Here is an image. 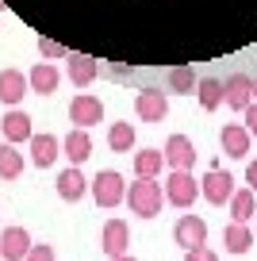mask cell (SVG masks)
<instances>
[{
  "mask_svg": "<svg viewBox=\"0 0 257 261\" xmlns=\"http://www.w3.org/2000/svg\"><path fill=\"white\" fill-rule=\"evenodd\" d=\"M127 207H131V215H138V219H153V215L165 207V188H161L158 180L138 177L135 185H127Z\"/></svg>",
  "mask_w": 257,
  "mask_h": 261,
  "instance_id": "6da1fadb",
  "label": "cell"
},
{
  "mask_svg": "<svg viewBox=\"0 0 257 261\" xmlns=\"http://www.w3.org/2000/svg\"><path fill=\"white\" fill-rule=\"evenodd\" d=\"M89 188H92V200H96L100 207L127 204V185H123V173H115V169H100Z\"/></svg>",
  "mask_w": 257,
  "mask_h": 261,
  "instance_id": "7a4b0ae2",
  "label": "cell"
},
{
  "mask_svg": "<svg viewBox=\"0 0 257 261\" xmlns=\"http://www.w3.org/2000/svg\"><path fill=\"white\" fill-rule=\"evenodd\" d=\"M196 196H200V185H196L192 169H173L165 177V200L173 207H192Z\"/></svg>",
  "mask_w": 257,
  "mask_h": 261,
  "instance_id": "3957f363",
  "label": "cell"
},
{
  "mask_svg": "<svg viewBox=\"0 0 257 261\" xmlns=\"http://www.w3.org/2000/svg\"><path fill=\"white\" fill-rule=\"evenodd\" d=\"M200 196L208 200V204H215V207L230 204V196H234V177H230L226 169H219V165H211V169L203 173V180H200Z\"/></svg>",
  "mask_w": 257,
  "mask_h": 261,
  "instance_id": "277c9868",
  "label": "cell"
},
{
  "mask_svg": "<svg viewBox=\"0 0 257 261\" xmlns=\"http://www.w3.org/2000/svg\"><path fill=\"white\" fill-rule=\"evenodd\" d=\"M69 123H77L81 130H89V127H96V123H104V100L92 96V92L73 96V104H69Z\"/></svg>",
  "mask_w": 257,
  "mask_h": 261,
  "instance_id": "5b68a950",
  "label": "cell"
},
{
  "mask_svg": "<svg viewBox=\"0 0 257 261\" xmlns=\"http://www.w3.org/2000/svg\"><path fill=\"white\" fill-rule=\"evenodd\" d=\"M223 104L230 108V112H246L249 104H253V77L246 73H230L223 81Z\"/></svg>",
  "mask_w": 257,
  "mask_h": 261,
  "instance_id": "8992f818",
  "label": "cell"
},
{
  "mask_svg": "<svg viewBox=\"0 0 257 261\" xmlns=\"http://www.w3.org/2000/svg\"><path fill=\"white\" fill-rule=\"evenodd\" d=\"M173 238H177V246H185V253L200 250V246H208V223L200 215H181L173 227Z\"/></svg>",
  "mask_w": 257,
  "mask_h": 261,
  "instance_id": "52a82bcc",
  "label": "cell"
},
{
  "mask_svg": "<svg viewBox=\"0 0 257 261\" xmlns=\"http://www.w3.org/2000/svg\"><path fill=\"white\" fill-rule=\"evenodd\" d=\"M135 115L142 123H161L169 115V100H165V92L161 89H142L135 96Z\"/></svg>",
  "mask_w": 257,
  "mask_h": 261,
  "instance_id": "ba28073f",
  "label": "cell"
},
{
  "mask_svg": "<svg viewBox=\"0 0 257 261\" xmlns=\"http://www.w3.org/2000/svg\"><path fill=\"white\" fill-rule=\"evenodd\" d=\"M249 142H253V135L246 130V123H226L219 130V146L226 158H249Z\"/></svg>",
  "mask_w": 257,
  "mask_h": 261,
  "instance_id": "9c48e42d",
  "label": "cell"
},
{
  "mask_svg": "<svg viewBox=\"0 0 257 261\" xmlns=\"http://www.w3.org/2000/svg\"><path fill=\"white\" fill-rule=\"evenodd\" d=\"M31 234L23 227H4L0 234V257L4 261H27V250H31Z\"/></svg>",
  "mask_w": 257,
  "mask_h": 261,
  "instance_id": "30bf717a",
  "label": "cell"
},
{
  "mask_svg": "<svg viewBox=\"0 0 257 261\" xmlns=\"http://www.w3.org/2000/svg\"><path fill=\"white\" fill-rule=\"evenodd\" d=\"M100 246H104L108 257H119V253H127V246H131L127 219H108L104 230H100Z\"/></svg>",
  "mask_w": 257,
  "mask_h": 261,
  "instance_id": "8fae6325",
  "label": "cell"
},
{
  "mask_svg": "<svg viewBox=\"0 0 257 261\" xmlns=\"http://www.w3.org/2000/svg\"><path fill=\"white\" fill-rule=\"evenodd\" d=\"M0 130H4V142H12V146H16V142H31V115L27 112H19V108H8V112H4V119H0Z\"/></svg>",
  "mask_w": 257,
  "mask_h": 261,
  "instance_id": "7c38bea8",
  "label": "cell"
},
{
  "mask_svg": "<svg viewBox=\"0 0 257 261\" xmlns=\"http://www.w3.org/2000/svg\"><path fill=\"white\" fill-rule=\"evenodd\" d=\"M165 165H173V169H192L196 165V146L188 135H169L165 142Z\"/></svg>",
  "mask_w": 257,
  "mask_h": 261,
  "instance_id": "4fadbf2b",
  "label": "cell"
},
{
  "mask_svg": "<svg viewBox=\"0 0 257 261\" xmlns=\"http://www.w3.org/2000/svg\"><path fill=\"white\" fill-rule=\"evenodd\" d=\"M58 196H62L65 204H77L81 196L89 192V180H85V173H81V165H69V169H62L58 173Z\"/></svg>",
  "mask_w": 257,
  "mask_h": 261,
  "instance_id": "5bb4252c",
  "label": "cell"
},
{
  "mask_svg": "<svg viewBox=\"0 0 257 261\" xmlns=\"http://www.w3.org/2000/svg\"><path fill=\"white\" fill-rule=\"evenodd\" d=\"M27 92H31L27 73H19V69H4V73H0V100H4L8 108H16Z\"/></svg>",
  "mask_w": 257,
  "mask_h": 261,
  "instance_id": "9a60e30c",
  "label": "cell"
},
{
  "mask_svg": "<svg viewBox=\"0 0 257 261\" xmlns=\"http://www.w3.org/2000/svg\"><path fill=\"white\" fill-rule=\"evenodd\" d=\"M58 158H62V142L54 135H31V162L39 169H50Z\"/></svg>",
  "mask_w": 257,
  "mask_h": 261,
  "instance_id": "2e32d148",
  "label": "cell"
},
{
  "mask_svg": "<svg viewBox=\"0 0 257 261\" xmlns=\"http://www.w3.org/2000/svg\"><path fill=\"white\" fill-rule=\"evenodd\" d=\"M62 154L69 158V165H81V162H89V158H92V139H89V130L73 127L69 135H65V142H62Z\"/></svg>",
  "mask_w": 257,
  "mask_h": 261,
  "instance_id": "e0dca14e",
  "label": "cell"
},
{
  "mask_svg": "<svg viewBox=\"0 0 257 261\" xmlns=\"http://www.w3.org/2000/svg\"><path fill=\"white\" fill-rule=\"evenodd\" d=\"M65 73H69V81L77 85V89H85V85L96 81L100 65H96V58H89V54H69V65H65Z\"/></svg>",
  "mask_w": 257,
  "mask_h": 261,
  "instance_id": "ac0fdd59",
  "label": "cell"
},
{
  "mask_svg": "<svg viewBox=\"0 0 257 261\" xmlns=\"http://www.w3.org/2000/svg\"><path fill=\"white\" fill-rule=\"evenodd\" d=\"M58 81H62V73H58L50 62H39L31 73H27V85H31V92H39V96H50V92L58 89Z\"/></svg>",
  "mask_w": 257,
  "mask_h": 261,
  "instance_id": "d6986e66",
  "label": "cell"
},
{
  "mask_svg": "<svg viewBox=\"0 0 257 261\" xmlns=\"http://www.w3.org/2000/svg\"><path fill=\"white\" fill-rule=\"evenodd\" d=\"M223 246H226V253H246L249 246H253V230H249L246 223H226L223 227Z\"/></svg>",
  "mask_w": 257,
  "mask_h": 261,
  "instance_id": "ffe728a7",
  "label": "cell"
},
{
  "mask_svg": "<svg viewBox=\"0 0 257 261\" xmlns=\"http://www.w3.org/2000/svg\"><path fill=\"white\" fill-rule=\"evenodd\" d=\"M161 169H165V154H161V150H138L135 154V177L153 180Z\"/></svg>",
  "mask_w": 257,
  "mask_h": 261,
  "instance_id": "44dd1931",
  "label": "cell"
},
{
  "mask_svg": "<svg viewBox=\"0 0 257 261\" xmlns=\"http://www.w3.org/2000/svg\"><path fill=\"white\" fill-rule=\"evenodd\" d=\"M108 146L115 154H131L135 150V123H112L108 127Z\"/></svg>",
  "mask_w": 257,
  "mask_h": 261,
  "instance_id": "7402d4cb",
  "label": "cell"
},
{
  "mask_svg": "<svg viewBox=\"0 0 257 261\" xmlns=\"http://www.w3.org/2000/svg\"><path fill=\"white\" fill-rule=\"evenodd\" d=\"M253 212H257L253 188H234V196H230V215H234V223H249V219H253Z\"/></svg>",
  "mask_w": 257,
  "mask_h": 261,
  "instance_id": "603a6c76",
  "label": "cell"
},
{
  "mask_svg": "<svg viewBox=\"0 0 257 261\" xmlns=\"http://www.w3.org/2000/svg\"><path fill=\"white\" fill-rule=\"evenodd\" d=\"M196 96H200L203 112H215V108L223 104V81H219V77H203V81L196 85Z\"/></svg>",
  "mask_w": 257,
  "mask_h": 261,
  "instance_id": "cb8c5ba5",
  "label": "cell"
},
{
  "mask_svg": "<svg viewBox=\"0 0 257 261\" xmlns=\"http://www.w3.org/2000/svg\"><path fill=\"white\" fill-rule=\"evenodd\" d=\"M23 154H19L16 146H12V142H4V146H0V177L4 180H16L19 173H23Z\"/></svg>",
  "mask_w": 257,
  "mask_h": 261,
  "instance_id": "d4e9b609",
  "label": "cell"
},
{
  "mask_svg": "<svg viewBox=\"0 0 257 261\" xmlns=\"http://www.w3.org/2000/svg\"><path fill=\"white\" fill-rule=\"evenodd\" d=\"M169 89L173 92H196V73L188 65H177V69L169 73Z\"/></svg>",
  "mask_w": 257,
  "mask_h": 261,
  "instance_id": "484cf974",
  "label": "cell"
},
{
  "mask_svg": "<svg viewBox=\"0 0 257 261\" xmlns=\"http://www.w3.org/2000/svg\"><path fill=\"white\" fill-rule=\"evenodd\" d=\"M39 54L42 58H69V50H65L62 42H54V39H39Z\"/></svg>",
  "mask_w": 257,
  "mask_h": 261,
  "instance_id": "4316f807",
  "label": "cell"
},
{
  "mask_svg": "<svg viewBox=\"0 0 257 261\" xmlns=\"http://www.w3.org/2000/svg\"><path fill=\"white\" fill-rule=\"evenodd\" d=\"M27 261H54V246H46V242L31 246V250H27Z\"/></svg>",
  "mask_w": 257,
  "mask_h": 261,
  "instance_id": "83f0119b",
  "label": "cell"
},
{
  "mask_svg": "<svg viewBox=\"0 0 257 261\" xmlns=\"http://www.w3.org/2000/svg\"><path fill=\"white\" fill-rule=\"evenodd\" d=\"M185 261H219V253H215V250H208V246H200V250H188V253H185Z\"/></svg>",
  "mask_w": 257,
  "mask_h": 261,
  "instance_id": "f1b7e54d",
  "label": "cell"
},
{
  "mask_svg": "<svg viewBox=\"0 0 257 261\" xmlns=\"http://www.w3.org/2000/svg\"><path fill=\"white\" fill-rule=\"evenodd\" d=\"M242 123H246V130H249V135L257 139V104H249L246 112H242Z\"/></svg>",
  "mask_w": 257,
  "mask_h": 261,
  "instance_id": "f546056e",
  "label": "cell"
},
{
  "mask_svg": "<svg viewBox=\"0 0 257 261\" xmlns=\"http://www.w3.org/2000/svg\"><path fill=\"white\" fill-rule=\"evenodd\" d=\"M246 180H249V188L257 192V162H249V165H246Z\"/></svg>",
  "mask_w": 257,
  "mask_h": 261,
  "instance_id": "4dcf8cb0",
  "label": "cell"
},
{
  "mask_svg": "<svg viewBox=\"0 0 257 261\" xmlns=\"http://www.w3.org/2000/svg\"><path fill=\"white\" fill-rule=\"evenodd\" d=\"M112 261H138V257H131V253H119V257H112Z\"/></svg>",
  "mask_w": 257,
  "mask_h": 261,
  "instance_id": "1f68e13d",
  "label": "cell"
},
{
  "mask_svg": "<svg viewBox=\"0 0 257 261\" xmlns=\"http://www.w3.org/2000/svg\"><path fill=\"white\" fill-rule=\"evenodd\" d=\"M253 104H257V77H253Z\"/></svg>",
  "mask_w": 257,
  "mask_h": 261,
  "instance_id": "d6a6232c",
  "label": "cell"
},
{
  "mask_svg": "<svg viewBox=\"0 0 257 261\" xmlns=\"http://www.w3.org/2000/svg\"><path fill=\"white\" fill-rule=\"evenodd\" d=\"M0 8H4V0H0Z\"/></svg>",
  "mask_w": 257,
  "mask_h": 261,
  "instance_id": "836d02e7",
  "label": "cell"
}]
</instances>
